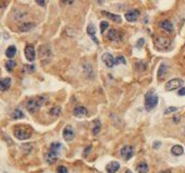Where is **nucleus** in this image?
<instances>
[{
	"label": "nucleus",
	"instance_id": "obj_1",
	"mask_svg": "<svg viewBox=\"0 0 185 173\" xmlns=\"http://www.w3.org/2000/svg\"><path fill=\"white\" fill-rule=\"evenodd\" d=\"M159 98L155 94V90H149L146 95H145V108L147 111H150L154 108L157 107Z\"/></svg>",
	"mask_w": 185,
	"mask_h": 173
},
{
	"label": "nucleus",
	"instance_id": "obj_2",
	"mask_svg": "<svg viewBox=\"0 0 185 173\" xmlns=\"http://www.w3.org/2000/svg\"><path fill=\"white\" fill-rule=\"evenodd\" d=\"M14 136L20 141H25L32 136V131L26 125H17L14 128Z\"/></svg>",
	"mask_w": 185,
	"mask_h": 173
},
{
	"label": "nucleus",
	"instance_id": "obj_3",
	"mask_svg": "<svg viewBox=\"0 0 185 173\" xmlns=\"http://www.w3.org/2000/svg\"><path fill=\"white\" fill-rule=\"evenodd\" d=\"M45 99H46L45 97H37V98L30 99L27 101V103H26V108H27V110L31 113H35L41 106L46 103Z\"/></svg>",
	"mask_w": 185,
	"mask_h": 173
},
{
	"label": "nucleus",
	"instance_id": "obj_4",
	"mask_svg": "<svg viewBox=\"0 0 185 173\" xmlns=\"http://www.w3.org/2000/svg\"><path fill=\"white\" fill-rule=\"evenodd\" d=\"M155 43V46L157 49L159 50H166L168 48H170L171 46V39L167 38V37H162V36H158L155 38L154 41Z\"/></svg>",
	"mask_w": 185,
	"mask_h": 173
},
{
	"label": "nucleus",
	"instance_id": "obj_5",
	"mask_svg": "<svg viewBox=\"0 0 185 173\" xmlns=\"http://www.w3.org/2000/svg\"><path fill=\"white\" fill-rule=\"evenodd\" d=\"M39 57H40L44 64L49 62L50 58H51V49H50L49 46L44 45L39 47Z\"/></svg>",
	"mask_w": 185,
	"mask_h": 173
},
{
	"label": "nucleus",
	"instance_id": "obj_6",
	"mask_svg": "<svg viewBox=\"0 0 185 173\" xmlns=\"http://www.w3.org/2000/svg\"><path fill=\"white\" fill-rule=\"evenodd\" d=\"M120 155L123 159H125V160H130L134 155V148L130 145L123 146L120 150Z\"/></svg>",
	"mask_w": 185,
	"mask_h": 173
},
{
	"label": "nucleus",
	"instance_id": "obj_7",
	"mask_svg": "<svg viewBox=\"0 0 185 173\" xmlns=\"http://www.w3.org/2000/svg\"><path fill=\"white\" fill-rule=\"evenodd\" d=\"M183 85V81L181 79H170L168 83L166 84V89L168 92H171V90H175L178 88H180Z\"/></svg>",
	"mask_w": 185,
	"mask_h": 173
},
{
	"label": "nucleus",
	"instance_id": "obj_8",
	"mask_svg": "<svg viewBox=\"0 0 185 173\" xmlns=\"http://www.w3.org/2000/svg\"><path fill=\"white\" fill-rule=\"evenodd\" d=\"M102 61L103 63L106 64V65L108 66V68H113L114 64H116V59L113 58L111 54H109V52H106V54L102 55Z\"/></svg>",
	"mask_w": 185,
	"mask_h": 173
},
{
	"label": "nucleus",
	"instance_id": "obj_9",
	"mask_svg": "<svg viewBox=\"0 0 185 173\" xmlns=\"http://www.w3.org/2000/svg\"><path fill=\"white\" fill-rule=\"evenodd\" d=\"M140 14V10H136V9H134V10H130L125 13V19H126L127 22H135L136 20L138 19Z\"/></svg>",
	"mask_w": 185,
	"mask_h": 173
},
{
	"label": "nucleus",
	"instance_id": "obj_10",
	"mask_svg": "<svg viewBox=\"0 0 185 173\" xmlns=\"http://www.w3.org/2000/svg\"><path fill=\"white\" fill-rule=\"evenodd\" d=\"M25 58L27 59V61L33 62L35 60V57H36V54H35V49L32 45H27L25 47Z\"/></svg>",
	"mask_w": 185,
	"mask_h": 173
},
{
	"label": "nucleus",
	"instance_id": "obj_11",
	"mask_svg": "<svg viewBox=\"0 0 185 173\" xmlns=\"http://www.w3.org/2000/svg\"><path fill=\"white\" fill-rule=\"evenodd\" d=\"M74 136H75V133H74L73 128L71 126H67L63 130V138L67 142H71L74 139Z\"/></svg>",
	"mask_w": 185,
	"mask_h": 173
},
{
	"label": "nucleus",
	"instance_id": "obj_12",
	"mask_svg": "<svg viewBox=\"0 0 185 173\" xmlns=\"http://www.w3.org/2000/svg\"><path fill=\"white\" fill-rule=\"evenodd\" d=\"M58 155H59V152L55 151V150L49 149V151H48L47 154L45 155V159H46V161H47V163L52 165V163L56 162L57 158H58Z\"/></svg>",
	"mask_w": 185,
	"mask_h": 173
},
{
	"label": "nucleus",
	"instance_id": "obj_13",
	"mask_svg": "<svg viewBox=\"0 0 185 173\" xmlns=\"http://www.w3.org/2000/svg\"><path fill=\"white\" fill-rule=\"evenodd\" d=\"M159 26L164 31V32H167V33H172L173 30H174V27H173V24L171 23L170 21H168V20L161 21L159 23Z\"/></svg>",
	"mask_w": 185,
	"mask_h": 173
},
{
	"label": "nucleus",
	"instance_id": "obj_14",
	"mask_svg": "<svg viewBox=\"0 0 185 173\" xmlns=\"http://www.w3.org/2000/svg\"><path fill=\"white\" fill-rule=\"evenodd\" d=\"M73 114L78 118H83V117H86L88 114V111L85 107L83 106H78V107H75L73 110Z\"/></svg>",
	"mask_w": 185,
	"mask_h": 173
},
{
	"label": "nucleus",
	"instance_id": "obj_15",
	"mask_svg": "<svg viewBox=\"0 0 185 173\" xmlns=\"http://www.w3.org/2000/svg\"><path fill=\"white\" fill-rule=\"evenodd\" d=\"M119 169H120V163L118 161H111L106 167V170H107L108 173H116Z\"/></svg>",
	"mask_w": 185,
	"mask_h": 173
},
{
	"label": "nucleus",
	"instance_id": "obj_16",
	"mask_svg": "<svg viewBox=\"0 0 185 173\" xmlns=\"http://www.w3.org/2000/svg\"><path fill=\"white\" fill-rule=\"evenodd\" d=\"M11 86V79L10 77H4V79H0V90L1 92H6L10 88Z\"/></svg>",
	"mask_w": 185,
	"mask_h": 173
},
{
	"label": "nucleus",
	"instance_id": "obj_17",
	"mask_svg": "<svg viewBox=\"0 0 185 173\" xmlns=\"http://www.w3.org/2000/svg\"><path fill=\"white\" fill-rule=\"evenodd\" d=\"M101 13H102L105 17H107L108 19L111 20V21L116 22V23H121V21H122L121 17H120V15H118V14H114V13H110V12H108V11H101Z\"/></svg>",
	"mask_w": 185,
	"mask_h": 173
},
{
	"label": "nucleus",
	"instance_id": "obj_18",
	"mask_svg": "<svg viewBox=\"0 0 185 173\" xmlns=\"http://www.w3.org/2000/svg\"><path fill=\"white\" fill-rule=\"evenodd\" d=\"M87 34H88L93 41H94L95 43L98 45L99 41H98V39H97V37H96V28H95L94 24H89V25L87 26Z\"/></svg>",
	"mask_w": 185,
	"mask_h": 173
},
{
	"label": "nucleus",
	"instance_id": "obj_19",
	"mask_svg": "<svg viewBox=\"0 0 185 173\" xmlns=\"http://www.w3.org/2000/svg\"><path fill=\"white\" fill-rule=\"evenodd\" d=\"M108 38L110 41H119L121 39V36L116 30H110L109 33H108Z\"/></svg>",
	"mask_w": 185,
	"mask_h": 173
},
{
	"label": "nucleus",
	"instance_id": "obj_20",
	"mask_svg": "<svg viewBox=\"0 0 185 173\" xmlns=\"http://www.w3.org/2000/svg\"><path fill=\"white\" fill-rule=\"evenodd\" d=\"M183 152H184V149L181 145H174L171 148V154H172L173 156H181V155H183Z\"/></svg>",
	"mask_w": 185,
	"mask_h": 173
},
{
	"label": "nucleus",
	"instance_id": "obj_21",
	"mask_svg": "<svg viewBox=\"0 0 185 173\" xmlns=\"http://www.w3.org/2000/svg\"><path fill=\"white\" fill-rule=\"evenodd\" d=\"M137 172L138 173H148L149 171V167H148V165H147L145 161H142V162H140L137 165Z\"/></svg>",
	"mask_w": 185,
	"mask_h": 173
},
{
	"label": "nucleus",
	"instance_id": "obj_22",
	"mask_svg": "<svg viewBox=\"0 0 185 173\" xmlns=\"http://www.w3.org/2000/svg\"><path fill=\"white\" fill-rule=\"evenodd\" d=\"M15 54H17V48H15V46H9L8 48H7L6 50V56L9 58V59H12L13 57L15 56Z\"/></svg>",
	"mask_w": 185,
	"mask_h": 173
},
{
	"label": "nucleus",
	"instance_id": "obj_23",
	"mask_svg": "<svg viewBox=\"0 0 185 173\" xmlns=\"http://www.w3.org/2000/svg\"><path fill=\"white\" fill-rule=\"evenodd\" d=\"M166 73H167V65L164 63H162L161 65L159 66V70H158V79H162L166 76Z\"/></svg>",
	"mask_w": 185,
	"mask_h": 173
},
{
	"label": "nucleus",
	"instance_id": "obj_24",
	"mask_svg": "<svg viewBox=\"0 0 185 173\" xmlns=\"http://www.w3.org/2000/svg\"><path fill=\"white\" fill-rule=\"evenodd\" d=\"M33 27H35L34 23H23L22 25H20L19 30L21 32H27V31H31Z\"/></svg>",
	"mask_w": 185,
	"mask_h": 173
},
{
	"label": "nucleus",
	"instance_id": "obj_25",
	"mask_svg": "<svg viewBox=\"0 0 185 173\" xmlns=\"http://www.w3.org/2000/svg\"><path fill=\"white\" fill-rule=\"evenodd\" d=\"M15 65H17V62H15L14 60L10 59L6 62V69H7V71H9V72H12L13 69L15 68Z\"/></svg>",
	"mask_w": 185,
	"mask_h": 173
},
{
	"label": "nucleus",
	"instance_id": "obj_26",
	"mask_svg": "<svg viewBox=\"0 0 185 173\" xmlns=\"http://www.w3.org/2000/svg\"><path fill=\"white\" fill-rule=\"evenodd\" d=\"M100 127H101V124L99 122V120H95L94 121V126H93V134L97 135L99 132H100Z\"/></svg>",
	"mask_w": 185,
	"mask_h": 173
},
{
	"label": "nucleus",
	"instance_id": "obj_27",
	"mask_svg": "<svg viewBox=\"0 0 185 173\" xmlns=\"http://www.w3.org/2000/svg\"><path fill=\"white\" fill-rule=\"evenodd\" d=\"M11 117H12V119L14 120H17V119H23L24 118V113L21 111L20 109H15L14 111L12 112V114H11Z\"/></svg>",
	"mask_w": 185,
	"mask_h": 173
},
{
	"label": "nucleus",
	"instance_id": "obj_28",
	"mask_svg": "<svg viewBox=\"0 0 185 173\" xmlns=\"http://www.w3.org/2000/svg\"><path fill=\"white\" fill-rule=\"evenodd\" d=\"M99 26H100V33L102 34L103 32H105L106 30H107L108 27H109V23L106 21H101L100 24H99Z\"/></svg>",
	"mask_w": 185,
	"mask_h": 173
},
{
	"label": "nucleus",
	"instance_id": "obj_29",
	"mask_svg": "<svg viewBox=\"0 0 185 173\" xmlns=\"http://www.w3.org/2000/svg\"><path fill=\"white\" fill-rule=\"evenodd\" d=\"M60 113H61L60 107H54L51 110H50V114L51 115H59Z\"/></svg>",
	"mask_w": 185,
	"mask_h": 173
},
{
	"label": "nucleus",
	"instance_id": "obj_30",
	"mask_svg": "<svg viewBox=\"0 0 185 173\" xmlns=\"http://www.w3.org/2000/svg\"><path fill=\"white\" fill-rule=\"evenodd\" d=\"M178 111V108L177 107H169L164 110V114H169V113H172V112Z\"/></svg>",
	"mask_w": 185,
	"mask_h": 173
},
{
	"label": "nucleus",
	"instance_id": "obj_31",
	"mask_svg": "<svg viewBox=\"0 0 185 173\" xmlns=\"http://www.w3.org/2000/svg\"><path fill=\"white\" fill-rule=\"evenodd\" d=\"M116 64H120V63L125 64V63H126V61H125V58L123 57V56L118 57V58L116 59Z\"/></svg>",
	"mask_w": 185,
	"mask_h": 173
},
{
	"label": "nucleus",
	"instance_id": "obj_32",
	"mask_svg": "<svg viewBox=\"0 0 185 173\" xmlns=\"http://www.w3.org/2000/svg\"><path fill=\"white\" fill-rule=\"evenodd\" d=\"M57 172L58 173H68L67 167H64V166H60V167H58V169H57Z\"/></svg>",
	"mask_w": 185,
	"mask_h": 173
},
{
	"label": "nucleus",
	"instance_id": "obj_33",
	"mask_svg": "<svg viewBox=\"0 0 185 173\" xmlns=\"http://www.w3.org/2000/svg\"><path fill=\"white\" fill-rule=\"evenodd\" d=\"M145 44V39L144 38H140V39H138V41H137V44H136V47L137 48H140L143 45Z\"/></svg>",
	"mask_w": 185,
	"mask_h": 173
},
{
	"label": "nucleus",
	"instance_id": "obj_34",
	"mask_svg": "<svg viewBox=\"0 0 185 173\" xmlns=\"http://www.w3.org/2000/svg\"><path fill=\"white\" fill-rule=\"evenodd\" d=\"M178 95H179V96H184L185 95V87H182L181 89L178 92Z\"/></svg>",
	"mask_w": 185,
	"mask_h": 173
},
{
	"label": "nucleus",
	"instance_id": "obj_35",
	"mask_svg": "<svg viewBox=\"0 0 185 173\" xmlns=\"http://www.w3.org/2000/svg\"><path fill=\"white\" fill-rule=\"evenodd\" d=\"M35 1H36V3H37V4H39V6L44 7V6H45L46 0H35Z\"/></svg>",
	"mask_w": 185,
	"mask_h": 173
},
{
	"label": "nucleus",
	"instance_id": "obj_36",
	"mask_svg": "<svg viewBox=\"0 0 185 173\" xmlns=\"http://www.w3.org/2000/svg\"><path fill=\"white\" fill-rule=\"evenodd\" d=\"M160 146H161V143H160V142H155V143H154V148H155V149L159 148Z\"/></svg>",
	"mask_w": 185,
	"mask_h": 173
},
{
	"label": "nucleus",
	"instance_id": "obj_37",
	"mask_svg": "<svg viewBox=\"0 0 185 173\" xmlns=\"http://www.w3.org/2000/svg\"><path fill=\"white\" fill-rule=\"evenodd\" d=\"M63 2H65V3H72L73 2V0H62Z\"/></svg>",
	"mask_w": 185,
	"mask_h": 173
},
{
	"label": "nucleus",
	"instance_id": "obj_38",
	"mask_svg": "<svg viewBox=\"0 0 185 173\" xmlns=\"http://www.w3.org/2000/svg\"><path fill=\"white\" fill-rule=\"evenodd\" d=\"M159 173H171V171H170V170H164V171H161Z\"/></svg>",
	"mask_w": 185,
	"mask_h": 173
},
{
	"label": "nucleus",
	"instance_id": "obj_39",
	"mask_svg": "<svg viewBox=\"0 0 185 173\" xmlns=\"http://www.w3.org/2000/svg\"><path fill=\"white\" fill-rule=\"evenodd\" d=\"M125 173H133L131 171V170H126V171H125Z\"/></svg>",
	"mask_w": 185,
	"mask_h": 173
},
{
	"label": "nucleus",
	"instance_id": "obj_40",
	"mask_svg": "<svg viewBox=\"0 0 185 173\" xmlns=\"http://www.w3.org/2000/svg\"><path fill=\"white\" fill-rule=\"evenodd\" d=\"M2 7V2H1V0H0V8Z\"/></svg>",
	"mask_w": 185,
	"mask_h": 173
}]
</instances>
